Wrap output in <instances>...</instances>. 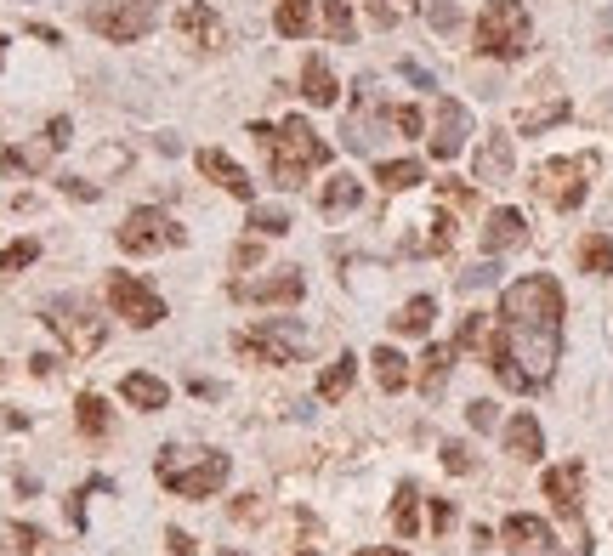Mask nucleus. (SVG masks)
<instances>
[{"label":"nucleus","mask_w":613,"mask_h":556,"mask_svg":"<svg viewBox=\"0 0 613 556\" xmlns=\"http://www.w3.org/2000/svg\"><path fill=\"white\" fill-rule=\"evenodd\" d=\"M29 369H35V375H52V369H57V358H46V352H35V358H29Z\"/></svg>","instance_id":"nucleus-52"},{"label":"nucleus","mask_w":613,"mask_h":556,"mask_svg":"<svg viewBox=\"0 0 613 556\" xmlns=\"http://www.w3.org/2000/svg\"><path fill=\"white\" fill-rule=\"evenodd\" d=\"M193 449H165L159 454V483L171 488V494H182V500H211L216 488L228 483V454H199V460H188Z\"/></svg>","instance_id":"nucleus-4"},{"label":"nucleus","mask_w":613,"mask_h":556,"mask_svg":"<svg viewBox=\"0 0 613 556\" xmlns=\"http://www.w3.org/2000/svg\"><path fill=\"white\" fill-rule=\"evenodd\" d=\"M324 35H330L335 46H352L358 23H352V6H347V0H324Z\"/></svg>","instance_id":"nucleus-34"},{"label":"nucleus","mask_w":613,"mask_h":556,"mask_svg":"<svg viewBox=\"0 0 613 556\" xmlns=\"http://www.w3.org/2000/svg\"><path fill=\"white\" fill-rule=\"evenodd\" d=\"M523 239H528L523 210H494L489 227H483V256H506V250H517Z\"/></svg>","instance_id":"nucleus-17"},{"label":"nucleus","mask_w":613,"mask_h":556,"mask_svg":"<svg viewBox=\"0 0 613 556\" xmlns=\"http://www.w3.org/2000/svg\"><path fill=\"white\" fill-rule=\"evenodd\" d=\"M511 171H517L511 137H506V131H489V142H483L477 159H472V176H477V182H489V188H500V182H511Z\"/></svg>","instance_id":"nucleus-13"},{"label":"nucleus","mask_w":613,"mask_h":556,"mask_svg":"<svg viewBox=\"0 0 613 556\" xmlns=\"http://www.w3.org/2000/svg\"><path fill=\"white\" fill-rule=\"evenodd\" d=\"M438 199H449V205H472V188H460V182H438Z\"/></svg>","instance_id":"nucleus-43"},{"label":"nucleus","mask_w":613,"mask_h":556,"mask_svg":"<svg viewBox=\"0 0 613 556\" xmlns=\"http://www.w3.org/2000/svg\"><path fill=\"white\" fill-rule=\"evenodd\" d=\"M176 29H182V40H188L193 52H211L216 40H222V23H216V12L205 0H182L176 6Z\"/></svg>","instance_id":"nucleus-14"},{"label":"nucleus","mask_w":613,"mask_h":556,"mask_svg":"<svg viewBox=\"0 0 613 556\" xmlns=\"http://www.w3.org/2000/svg\"><path fill=\"white\" fill-rule=\"evenodd\" d=\"M421 159H381V165H375V182H381L386 193H403V188H415V182H421Z\"/></svg>","instance_id":"nucleus-30"},{"label":"nucleus","mask_w":613,"mask_h":556,"mask_svg":"<svg viewBox=\"0 0 613 556\" xmlns=\"http://www.w3.org/2000/svg\"><path fill=\"white\" fill-rule=\"evenodd\" d=\"M0 57H6V40H0Z\"/></svg>","instance_id":"nucleus-57"},{"label":"nucleus","mask_w":613,"mask_h":556,"mask_svg":"<svg viewBox=\"0 0 613 556\" xmlns=\"http://www.w3.org/2000/svg\"><path fill=\"white\" fill-rule=\"evenodd\" d=\"M86 23L103 40H114V46H131V40H142L159 23V0H114V6H91Z\"/></svg>","instance_id":"nucleus-8"},{"label":"nucleus","mask_w":613,"mask_h":556,"mask_svg":"<svg viewBox=\"0 0 613 556\" xmlns=\"http://www.w3.org/2000/svg\"><path fill=\"white\" fill-rule=\"evenodd\" d=\"M318 205H324V216H347V210L364 205V182H358L352 171L330 176V182H324V193H318Z\"/></svg>","instance_id":"nucleus-21"},{"label":"nucleus","mask_w":613,"mask_h":556,"mask_svg":"<svg viewBox=\"0 0 613 556\" xmlns=\"http://www.w3.org/2000/svg\"><path fill=\"white\" fill-rule=\"evenodd\" d=\"M568 114H574V103H568V97H551V103H534V108H523V114H517V131H523V137H540V131H551V125H562V120H568Z\"/></svg>","instance_id":"nucleus-23"},{"label":"nucleus","mask_w":613,"mask_h":556,"mask_svg":"<svg viewBox=\"0 0 613 556\" xmlns=\"http://www.w3.org/2000/svg\"><path fill=\"white\" fill-rule=\"evenodd\" d=\"M585 176H591V159H545L540 171H534V193L557 210H579L585 193H591Z\"/></svg>","instance_id":"nucleus-9"},{"label":"nucleus","mask_w":613,"mask_h":556,"mask_svg":"<svg viewBox=\"0 0 613 556\" xmlns=\"http://www.w3.org/2000/svg\"><path fill=\"white\" fill-rule=\"evenodd\" d=\"M449 364H455V341H449V347H426V358H421V398H443Z\"/></svg>","instance_id":"nucleus-24"},{"label":"nucleus","mask_w":613,"mask_h":556,"mask_svg":"<svg viewBox=\"0 0 613 556\" xmlns=\"http://www.w3.org/2000/svg\"><path fill=\"white\" fill-rule=\"evenodd\" d=\"M466 137H472V114H466V103L443 97L438 125H432V159H455L460 148H466Z\"/></svg>","instance_id":"nucleus-12"},{"label":"nucleus","mask_w":613,"mask_h":556,"mask_svg":"<svg viewBox=\"0 0 613 556\" xmlns=\"http://www.w3.org/2000/svg\"><path fill=\"white\" fill-rule=\"evenodd\" d=\"M352 375H358V358H335L330 369H324V375H318V403H341L352 392Z\"/></svg>","instance_id":"nucleus-25"},{"label":"nucleus","mask_w":613,"mask_h":556,"mask_svg":"<svg viewBox=\"0 0 613 556\" xmlns=\"http://www.w3.org/2000/svg\"><path fill=\"white\" fill-rule=\"evenodd\" d=\"M40 256V244L35 239H18V244H6L0 250V273H18V267H29V261Z\"/></svg>","instance_id":"nucleus-36"},{"label":"nucleus","mask_w":613,"mask_h":556,"mask_svg":"<svg viewBox=\"0 0 613 556\" xmlns=\"http://www.w3.org/2000/svg\"><path fill=\"white\" fill-rule=\"evenodd\" d=\"M46 324H52V335L74 352V358H91V352L103 347V335H108V330H103V318L91 313L86 301H74V296L46 301Z\"/></svg>","instance_id":"nucleus-5"},{"label":"nucleus","mask_w":613,"mask_h":556,"mask_svg":"<svg viewBox=\"0 0 613 556\" xmlns=\"http://www.w3.org/2000/svg\"><path fill=\"white\" fill-rule=\"evenodd\" d=\"M239 352L262 358V364H296L307 352V324L301 318H262L250 335H239Z\"/></svg>","instance_id":"nucleus-6"},{"label":"nucleus","mask_w":613,"mask_h":556,"mask_svg":"<svg viewBox=\"0 0 613 556\" xmlns=\"http://www.w3.org/2000/svg\"><path fill=\"white\" fill-rule=\"evenodd\" d=\"M301 91H307V103H313V108H335L341 86H335V74H330L324 57H307V69H301Z\"/></svg>","instance_id":"nucleus-22"},{"label":"nucleus","mask_w":613,"mask_h":556,"mask_svg":"<svg viewBox=\"0 0 613 556\" xmlns=\"http://www.w3.org/2000/svg\"><path fill=\"white\" fill-rule=\"evenodd\" d=\"M375 381H381V392H403L409 386V358H403L398 347H375Z\"/></svg>","instance_id":"nucleus-26"},{"label":"nucleus","mask_w":613,"mask_h":556,"mask_svg":"<svg viewBox=\"0 0 613 556\" xmlns=\"http://www.w3.org/2000/svg\"><path fill=\"white\" fill-rule=\"evenodd\" d=\"M403 6H421V0H403Z\"/></svg>","instance_id":"nucleus-56"},{"label":"nucleus","mask_w":613,"mask_h":556,"mask_svg":"<svg viewBox=\"0 0 613 556\" xmlns=\"http://www.w3.org/2000/svg\"><path fill=\"white\" fill-rule=\"evenodd\" d=\"M449 244H455V222H449V216L438 210V222H432V239H426V250H449Z\"/></svg>","instance_id":"nucleus-38"},{"label":"nucleus","mask_w":613,"mask_h":556,"mask_svg":"<svg viewBox=\"0 0 613 556\" xmlns=\"http://www.w3.org/2000/svg\"><path fill=\"white\" fill-rule=\"evenodd\" d=\"M12 539L23 545V556H35L40 545H46V539H40V528H29V522H12Z\"/></svg>","instance_id":"nucleus-41"},{"label":"nucleus","mask_w":613,"mask_h":556,"mask_svg":"<svg viewBox=\"0 0 613 556\" xmlns=\"http://www.w3.org/2000/svg\"><path fill=\"white\" fill-rule=\"evenodd\" d=\"M165 545H171V556H193V539L182 534V528H171V539H165Z\"/></svg>","instance_id":"nucleus-47"},{"label":"nucleus","mask_w":613,"mask_h":556,"mask_svg":"<svg viewBox=\"0 0 613 556\" xmlns=\"http://www.w3.org/2000/svg\"><path fill=\"white\" fill-rule=\"evenodd\" d=\"M199 171L211 176L222 193H233V199H256V182H250V176L239 171V165L222 154V148H205V154H199Z\"/></svg>","instance_id":"nucleus-16"},{"label":"nucleus","mask_w":613,"mask_h":556,"mask_svg":"<svg viewBox=\"0 0 613 556\" xmlns=\"http://www.w3.org/2000/svg\"><path fill=\"white\" fill-rule=\"evenodd\" d=\"M273 29H279L284 40H307V29H313V0H279Z\"/></svg>","instance_id":"nucleus-31"},{"label":"nucleus","mask_w":613,"mask_h":556,"mask_svg":"<svg viewBox=\"0 0 613 556\" xmlns=\"http://www.w3.org/2000/svg\"><path fill=\"white\" fill-rule=\"evenodd\" d=\"M460 284H466V290H477V284H494V256L483 261V267H472V273H460Z\"/></svg>","instance_id":"nucleus-44"},{"label":"nucleus","mask_w":613,"mask_h":556,"mask_svg":"<svg viewBox=\"0 0 613 556\" xmlns=\"http://www.w3.org/2000/svg\"><path fill=\"white\" fill-rule=\"evenodd\" d=\"M369 18L381 23V29H392V6H386V0H375V6H369Z\"/></svg>","instance_id":"nucleus-51"},{"label":"nucleus","mask_w":613,"mask_h":556,"mask_svg":"<svg viewBox=\"0 0 613 556\" xmlns=\"http://www.w3.org/2000/svg\"><path fill=\"white\" fill-rule=\"evenodd\" d=\"M120 392H125V403H131V409H142V415H154V409H165V403H171V386L159 381V375H125L120 381Z\"/></svg>","instance_id":"nucleus-19"},{"label":"nucleus","mask_w":613,"mask_h":556,"mask_svg":"<svg viewBox=\"0 0 613 556\" xmlns=\"http://www.w3.org/2000/svg\"><path fill=\"white\" fill-rule=\"evenodd\" d=\"M69 131H74V125H69V120H63V114H57V120H52V125H46V137H52V142H57V148H69Z\"/></svg>","instance_id":"nucleus-46"},{"label":"nucleus","mask_w":613,"mask_h":556,"mask_svg":"<svg viewBox=\"0 0 613 556\" xmlns=\"http://www.w3.org/2000/svg\"><path fill=\"white\" fill-rule=\"evenodd\" d=\"M108 307H114L125 324H137V330H154L159 318H165L159 290H148L137 273H114V278H108Z\"/></svg>","instance_id":"nucleus-10"},{"label":"nucleus","mask_w":613,"mask_h":556,"mask_svg":"<svg viewBox=\"0 0 613 556\" xmlns=\"http://www.w3.org/2000/svg\"><path fill=\"white\" fill-rule=\"evenodd\" d=\"M528 46H534V23H528L523 0H489L483 18H477V52L500 57V63H517Z\"/></svg>","instance_id":"nucleus-3"},{"label":"nucleus","mask_w":613,"mask_h":556,"mask_svg":"<svg viewBox=\"0 0 613 556\" xmlns=\"http://www.w3.org/2000/svg\"><path fill=\"white\" fill-rule=\"evenodd\" d=\"M426 18H432V29H438V35H449V29H455V6H449V0H438V6H432V12H426Z\"/></svg>","instance_id":"nucleus-42"},{"label":"nucleus","mask_w":613,"mask_h":556,"mask_svg":"<svg viewBox=\"0 0 613 556\" xmlns=\"http://www.w3.org/2000/svg\"><path fill=\"white\" fill-rule=\"evenodd\" d=\"M63 193H74V199H97V188H91V182H80V176H69V182H63Z\"/></svg>","instance_id":"nucleus-49"},{"label":"nucleus","mask_w":613,"mask_h":556,"mask_svg":"<svg viewBox=\"0 0 613 556\" xmlns=\"http://www.w3.org/2000/svg\"><path fill=\"white\" fill-rule=\"evenodd\" d=\"M540 488H545V500L557 505L562 517H579V488H585V466L579 460H568V466H551L540 477Z\"/></svg>","instance_id":"nucleus-15"},{"label":"nucleus","mask_w":613,"mask_h":556,"mask_svg":"<svg viewBox=\"0 0 613 556\" xmlns=\"http://www.w3.org/2000/svg\"><path fill=\"white\" fill-rule=\"evenodd\" d=\"M250 137L267 148V165H273V182H279V188H307V176L330 165V142L307 125V114H290L284 125L256 120Z\"/></svg>","instance_id":"nucleus-2"},{"label":"nucleus","mask_w":613,"mask_h":556,"mask_svg":"<svg viewBox=\"0 0 613 556\" xmlns=\"http://www.w3.org/2000/svg\"><path fill=\"white\" fill-rule=\"evenodd\" d=\"M358 556H403L398 545H369V551H358Z\"/></svg>","instance_id":"nucleus-53"},{"label":"nucleus","mask_w":613,"mask_h":556,"mask_svg":"<svg viewBox=\"0 0 613 556\" xmlns=\"http://www.w3.org/2000/svg\"><path fill=\"white\" fill-rule=\"evenodd\" d=\"M222 556H245V551H222Z\"/></svg>","instance_id":"nucleus-54"},{"label":"nucleus","mask_w":613,"mask_h":556,"mask_svg":"<svg viewBox=\"0 0 613 556\" xmlns=\"http://www.w3.org/2000/svg\"><path fill=\"white\" fill-rule=\"evenodd\" d=\"M432 318H438V301H432V296H415V301H403V307H398L392 330H398V335H426V330H432Z\"/></svg>","instance_id":"nucleus-27"},{"label":"nucleus","mask_w":613,"mask_h":556,"mask_svg":"<svg viewBox=\"0 0 613 556\" xmlns=\"http://www.w3.org/2000/svg\"><path fill=\"white\" fill-rule=\"evenodd\" d=\"M421 494H415V483H398V500H392V528H398L403 539H415V528H421Z\"/></svg>","instance_id":"nucleus-33"},{"label":"nucleus","mask_w":613,"mask_h":556,"mask_svg":"<svg viewBox=\"0 0 613 556\" xmlns=\"http://www.w3.org/2000/svg\"><path fill=\"white\" fill-rule=\"evenodd\" d=\"M233 261H239V267H256V261H262V244H239V256Z\"/></svg>","instance_id":"nucleus-50"},{"label":"nucleus","mask_w":613,"mask_h":556,"mask_svg":"<svg viewBox=\"0 0 613 556\" xmlns=\"http://www.w3.org/2000/svg\"><path fill=\"white\" fill-rule=\"evenodd\" d=\"M489 347H494L489 313H466V318H460V335H455V352H477V358H489Z\"/></svg>","instance_id":"nucleus-28"},{"label":"nucleus","mask_w":613,"mask_h":556,"mask_svg":"<svg viewBox=\"0 0 613 556\" xmlns=\"http://www.w3.org/2000/svg\"><path fill=\"white\" fill-rule=\"evenodd\" d=\"M239 296H245V301H256V307H296V301L307 296V278H301V267H273L267 278L245 284Z\"/></svg>","instance_id":"nucleus-11"},{"label":"nucleus","mask_w":613,"mask_h":556,"mask_svg":"<svg viewBox=\"0 0 613 556\" xmlns=\"http://www.w3.org/2000/svg\"><path fill=\"white\" fill-rule=\"evenodd\" d=\"M506 454L511 460H540L545 454V432L534 415H511L506 420Z\"/></svg>","instance_id":"nucleus-18"},{"label":"nucleus","mask_w":613,"mask_h":556,"mask_svg":"<svg viewBox=\"0 0 613 556\" xmlns=\"http://www.w3.org/2000/svg\"><path fill=\"white\" fill-rule=\"evenodd\" d=\"M403 80H415V86H421V91H432V74H426L421 63H403Z\"/></svg>","instance_id":"nucleus-48"},{"label":"nucleus","mask_w":613,"mask_h":556,"mask_svg":"<svg viewBox=\"0 0 613 556\" xmlns=\"http://www.w3.org/2000/svg\"><path fill=\"white\" fill-rule=\"evenodd\" d=\"M500 539H506V545H517V551H545V545H551V522H545V517H528V511H517V517H506Z\"/></svg>","instance_id":"nucleus-20"},{"label":"nucleus","mask_w":613,"mask_h":556,"mask_svg":"<svg viewBox=\"0 0 613 556\" xmlns=\"http://www.w3.org/2000/svg\"><path fill=\"white\" fill-rule=\"evenodd\" d=\"M74 420H80V432H86V437H108V426H114V420H108V403L97 398V392H80Z\"/></svg>","instance_id":"nucleus-32"},{"label":"nucleus","mask_w":613,"mask_h":556,"mask_svg":"<svg viewBox=\"0 0 613 556\" xmlns=\"http://www.w3.org/2000/svg\"><path fill=\"white\" fill-rule=\"evenodd\" d=\"M466 420H472L477 432H494V420H500V415H494V403H489V398H477L472 409H466Z\"/></svg>","instance_id":"nucleus-40"},{"label":"nucleus","mask_w":613,"mask_h":556,"mask_svg":"<svg viewBox=\"0 0 613 556\" xmlns=\"http://www.w3.org/2000/svg\"><path fill=\"white\" fill-rule=\"evenodd\" d=\"M443 471H460V477H466V471H472V449H466V443H443Z\"/></svg>","instance_id":"nucleus-37"},{"label":"nucleus","mask_w":613,"mask_h":556,"mask_svg":"<svg viewBox=\"0 0 613 556\" xmlns=\"http://www.w3.org/2000/svg\"><path fill=\"white\" fill-rule=\"evenodd\" d=\"M500 341L540 386L551 381V364H557V347H562V284L551 273H528L517 284H506Z\"/></svg>","instance_id":"nucleus-1"},{"label":"nucleus","mask_w":613,"mask_h":556,"mask_svg":"<svg viewBox=\"0 0 613 556\" xmlns=\"http://www.w3.org/2000/svg\"><path fill=\"white\" fill-rule=\"evenodd\" d=\"M120 239L125 256H159V250H171V244H182L188 233L171 222V210H159V205H142L125 216V227L114 233Z\"/></svg>","instance_id":"nucleus-7"},{"label":"nucleus","mask_w":613,"mask_h":556,"mask_svg":"<svg viewBox=\"0 0 613 556\" xmlns=\"http://www.w3.org/2000/svg\"><path fill=\"white\" fill-rule=\"evenodd\" d=\"M250 233H256V239H279V233H290V210H279V205L256 210V216H250Z\"/></svg>","instance_id":"nucleus-35"},{"label":"nucleus","mask_w":613,"mask_h":556,"mask_svg":"<svg viewBox=\"0 0 613 556\" xmlns=\"http://www.w3.org/2000/svg\"><path fill=\"white\" fill-rule=\"evenodd\" d=\"M392 125H398V131H403V137H421V108H392Z\"/></svg>","instance_id":"nucleus-39"},{"label":"nucleus","mask_w":613,"mask_h":556,"mask_svg":"<svg viewBox=\"0 0 613 556\" xmlns=\"http://www.w3.org/2000/svg\"><path fill=\"white\" fill-rule=\"evenodd\" d=\"M296 556H318V551H296Z\"/></svg>","instance_id":"nucleus-55"},{"label":"nucleus","mask_w":613,"mask_h":556,"mask_svg":"<svg viewBox=\"0 0 613 556\" xmlns=\"http://www.w3.org/2000/svg\"><path fill=\"white\" fill-rule=\"evenodd\" d=\"M579 267H585L591 278L613 273V239L608 233H585V239H579Z\"/></svg>","instance_id":"nucleus-29"},{"label":"nucleus","mask_w":613,"mask_h":556,"mask_svg":"<svg viewBox=\"0 0 613 556\" xmlns=\"http://www.w3.org/2000/svg\"><path fill=\"white\" fill-rule=\"evenodd\" d=\"M449 522H455V505H449V500H432V528H438V534H443Z\"/></svg>","instance_id":"nucleus-45"}]
</instances>
